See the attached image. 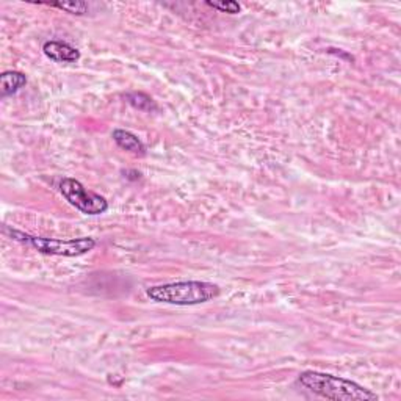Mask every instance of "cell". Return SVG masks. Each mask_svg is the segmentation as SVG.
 <instances>
[{"label": "cell", "instance_id": "cell-1", "mask_svg": "<svg viewBox=\"0 0 401 401\" xmlns=\"http://www.w3.org/2000/svg\"><path fill=\"white\" fill-rule=\"evenodd\" d=\"M298 383L307 389L328 400L336 401H375L378 395L364 386L340 376H333L320 371H303L298 376Z\"/></svg>", "mask_w": 401, "mask_h": 401}, {"label": "cell", "instance_id": "cell-2", "mask_svg": "<svg viewBox=\"0 0 401 401\" xmlns=\"http://www.w3.org/2000/svg\"><path fill=\"white\" fill-rule=\"evenodd\" d=\"M146 295L155 303L172 304V306H198L217 298L219 287L204 281H182L149 287Z\"/></svg>", "mask_w": 401, "mask_h": 401}, {"label": "cell", "instance_id": "cell-3", "mask_svg": "<svg viewBox=\"0 0 401 401\" xmlns=\"http://www.w3.org/2000/svg\"><path fill=\"white\" fill-rule=\"evenodd\" d=\"M4 232L19 243H25L34 248L41 254L49 255H63V257H77L84 255L96 248V240L89 237L72 238V240H60V238H46V237H34V235L24 234L10 227H4Z\"/></svg>", "mask_w": 401, "mask_h": 401}, {"label": "cell", "instance_id": "cell-4", "mask_svg": "<svg viewBox=\"0 0 401 401\" xmlns=\"http://www.w3.org/2000/svg\"><path fill=\"white\" fill-rule=\"evenodd\" d=\"M60 191L69 204L85 215H102L108 210V200L106 198L87 190L82 182L72 177L61 179Z\"/></svg>", "mask_w": 401, "mask_h": 401}, {"label": "cell", "instance_id": "cell-5", "mask_svg": "<svg viewBox=\"0 0 401 401\" xmlns=\"http://www.w3.org/2000/svg\"><path fill=\"white\" fill-rule=\"evenodd\" d=\"M43 52L47 58L57 63H75L80 60V52L63 41H47L43 46Z\"/></svg>", "mask_w": 401, "mask_h": 401}, {"label": "cell", "instance_id": "cell-6", "mask_svg": "<svg viewBox=\"0 0 401 401\" xmlns=\"http://www.w3.org/2000/svg\"><path fill=\"white\" fill-rule=\"evenodd\" d=\"M112 138L122 151H127V152H130V154L138 155V157L146 155V146H144V143L136 135H134L132 132H129V130L116 129V130H113Z\"/></svg>", "mask_w": 401, "mask_h": 401}, {"label": "cell", "instance_id": "cell-7", "mask_svg": "<svg viewBox=\"0 0 401 401\" xmlns=\"http://www.w3.org/2000/svg\"><path fill=\"white\" fill-rule=\"evenodd\" d=\"M25 85V74L19 71H6L0 75V96H2V98H8V96L18 93L19 89Z\"/></svg>", "mask_w": 401, "mask_h": 401}, {"label": "cell", "instance_id": "cell-8", "mask_svg": "<svg viewBox=\"0 0 401 401\" xmlns=\"http://www.w3.org/2000/svg\"><path fill=\"white\" fill-rule=\"evenodd\" d=\"M126 99L130 106L140 112H155L157 110V103L144 93H130L126 96Z\"/></svg>", "mask_w": 401, "mask_h": 401}, {"label": "cell", "instance_id": "cell-9", "mask_svg": "<svg viewBox=\"0 0 401 401\" xmlns=\"http://www.w3.org/2000/svg\"><path fill=\"white\" fill-rule=\"evenodd\" d=\"M53 8H60L63 11L71 13V15H84L88 10V5L84 2H66V4H47Z\"/></svg>", "mask_w": 401, "mask_h": 401}, {"label": "cell", "instance_id": "cell-10", "mask_svg": "<svg viewBox=\"0 0 401 401\" xmlns=\"http://www.w3.org/2000/svg\"><path fill=\"white\" fill-rule=\"evenodd\" d=\"M207 5L212 6L213 10H219V11H223V13H229V15H237V13L241 11V6L237 2H232V0H229V2H221V4L207 2Z\"/></svg>", "mask_w": 401, "mask_h": 401}]
</instances>
